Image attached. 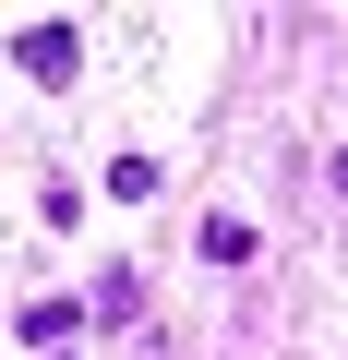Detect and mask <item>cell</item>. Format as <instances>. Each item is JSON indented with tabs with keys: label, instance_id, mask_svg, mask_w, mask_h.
Here are the masks:
<instances>
[{
	"label": "cell",
	"instance_id": "cell-1",
	"mask_svg": "<svg viewBox=\"0 0 348 360\" xmlns=\"http://www.w3.org/2000/svg\"><path fill=\"white\" fill-rule=\"evenodd\" d=\"M13 60H25L37 84H72V60H84V37H72V25H25V37H13Z\"/></svg>",
	"mask_w": 348,
	"mask_h": 360
},
{
	"label": "cell",
	"instance_id": "cell-2",
	"mask_svg": "<svg viewBox=\"0 0 348 360\" xmlns=\"http://www.w3.org/2000/svg\"><path fill=\"white\" fill-rule=\"evenodd\" d=\"M96 312H108V324H132V312H144V276H132V264H108V276H96Z\"/></svg>",
	"mask_w": 348,
	"mask_h": 360
}]
</instances>
